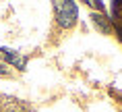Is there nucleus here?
I'll return each instance as SVG.
<instances>
[{
	"mask_svg": "<svg viewBox=\"0 0 122 112\" xmlns=\"http://www.w3.org/2000/svg\"><path fill=\"white\" fill-rule=\"evenodd\" d=\"M54 11H56V21L60 27L64 29H71L75 23H77V15L79 8L75 2L71 0H64V2H54Z\"/></svg>",
	"mask_w": 122,
	"mask_h": 112,
	"instance_id": "1",
	"label": "nucleus"
},
{
	"mask_svg": "<svg viewBox=\"0 0 122 112\" xmlns=\"http://www.w3.org/2000/svg\"><path fill=\"white\" fill-rule=\"evenodd\" d=\"M0 58H4L8 64H13L15 69H19V71H25V66H27V58L25 56H21L19 52L8 50V48H0Z\"/></svg>",
	"mask_w": 122,
	"mask_h": 112,
	"instance_id": "2",
	"label": "nucleus"
},
{
	"mask_svg": "<svg viewBox=\"0 0 122 112\" xmlns=\"http://www.w3.org/2000/svg\"><path fill=\"white\" fill-rule=\"evenodd\" d=\"M0 112H29V108L21 100L4 96V98H0Z\"/></svg>",
	"mask_w": 122,
	"mask_h": 112,
	"instance_id": "3",
	"label": "nucleus"
},
{
	"mask_svg": "<svg viewBox=\"0 0 122 112\" xmlns=\"http://www.w3.org/2000/svg\"><path fill=\"white\" fill-rule=\"evenodd\" d=\"M91 21H93V25H95L102 33H110V31H112V23H110V19H106L103 15L93 13V15H91Z\"/></svg>",
	"mask_w": 122,
	"mask_h": 112,
	"instance_id": "4",
	"label": "nucleus"
},
{
	"mask_svg": "<svg viewBox=\"0 0 122 112\" xmlns=\"http://www.w3.org/2000/svg\"><path fill=\"white\" fill-rule=\"evenodd\" d=\"M87 4H89V6H93V8H97V11H103V4H102V2H95V0H89Z\"/></svg>",
	"mask_w": 122,
	"mask_h": 112,
	"instance_id": "5",
	"label": "nucleus"
},
{
	"mask_svg": "<svg viewBox=\"0 0 122 112\" xmlns=\"http://www.w3.org/2000/svg\"><path fill=\"white\" fill-rule=\"evenodd\" d=\"M8 73H10V71H8V66L0 62V75H8Z\"/></svg>",
	"mask_w": 122,
	"mask_h": 112,
	"instance_id": "6",
	"label": "nucleus"
}]
</instances>
